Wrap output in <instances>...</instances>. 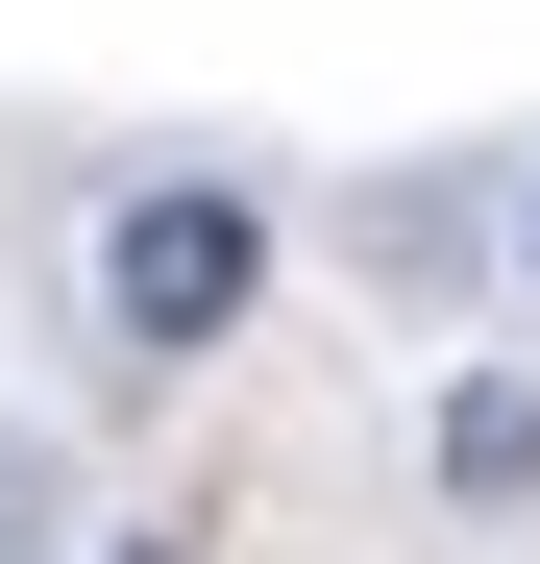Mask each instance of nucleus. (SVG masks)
<instances>
[{
    "mask_svg": "<svg viewBox=\"0 0 540 564\" xmlns=\"http://www.w3.org/2000/svg\"><path fill=\"white\" fill-rule=\"evenodd\" d=\"M516 270H540V221H516Z\"/></svg>",
    "mask_w": 540,
    "mask_h": 564,
    "instance_id": "7ed1b4c3",
    "label": "nucleus"
},
{
    "mask_svg": "<svg viewBox=\"0 0 540 564\" xmlns=\"http://www.w3.org/2000/svg\"><path fill=\"white\" fill-rule=\"evenodd\" d=\"M246 295H270V221L222 197V172H148V197L99 221V319H123L148 368H197V344H222Z\"/></svg>",
    "mask_w": 540,
    "mask_h": 564,
    "instance_id": "f257e3e1",
    "label": "nucleus"
},
{
    "mask_svg": "<svg viewBox=\"0 0 540 564\" xmlns=\"http://www.w3.org/2000/svg\"><path fill=\"white\" fill-rule=\"evenodd\" d=\"M442 491H540V393H516V368H492L467 417H442Z\"/></svg>",
    "mask_w": 540,
    "mask_h": 564,
    "instance_id": "f03ea898",
    "label": "nucleus"
}]
</instances>
